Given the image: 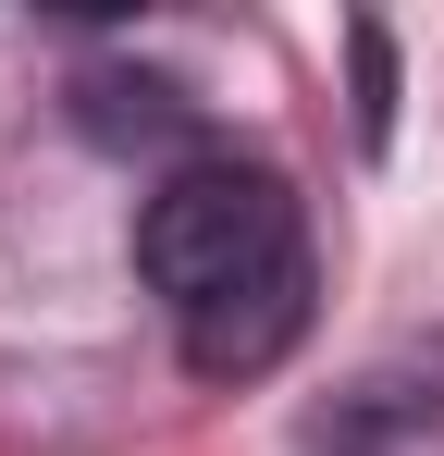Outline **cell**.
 <instances>
[{
	"instance_id": "cell-1",
	"label": "cell",
	"mask_w": 444,
	"mask_h": 456,
	"mask_svg": "<svg viewBox=\"0 0 444 456\" xmlns=\"http://www.w3.org/2000/svg\"><path fill=\"white\" fill-rule=\"evenodd\" d=\"M136 272L173 308L198 382H259L308 333V223L296 185L259 160H185L136 210Z\"/></svg>"
},
{
	"instance_id": "cell-4",
	"label": "cell",
	"mask_w": 444,
	"mask_h": 456,
	"mask_svg": "<svg viewBox=\"0 0 444 456\" xmlns=\"http://www.w3.org/2000/svg\"><path fill=\"white\" fill-rule=\"evenodd\" d=\"M346 62H358V149H395V37L382 25H346Z\"/></svg>"
},
{
	"instance_id": "cell-3",
	"label": "cell",
	"mask_w": 444,
	"mask_h": 456,
	"mask_svg": "<svg viewBox=\"0 0 444 456\" xmlns=\"http://www.w3.org/2000/svg\"><path fill=\"white\" fill-rule=\"evenodd\" d=\"M74 124L99 149H185L198 136V99L160 75H74Z\"/></svg>"
},
{
	"instance_id": "cell-2",
	"label": "cell",
	"mask_w": 444,
	"mask_h": 456,
	"mask_svg": "<svg viewBox=\"0 0 444 456\" xmlns=\"http://www.w3.org/2000/svg\"><path fill=\"white\" fill-rule=\"evenodd\" d=\"M296 456H444V358H382L296 419Z\"/></svg>"
}]
</instances>
